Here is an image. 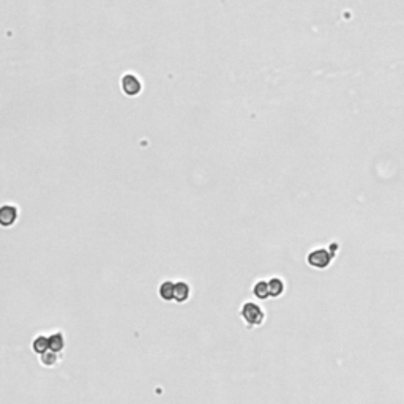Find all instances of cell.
I'll use <instances>...</instances> for the list:
<instances>
[{"label": "cell", "instance_id": "6da1fadb", "mask_svg": "<svg viewBox=\"0 0 404 404\" xmlns=\"http://www.w3.org/2000/svg\"><path fill=\"white\" fill-rule=\"evenodd\" d=\"M242 318H243L250 325H259L264 321V313L256 303L248 302L242 308Z\"/></svg>", "mask_w": 404, "mask_h": 404}, {"label": "cell", "instance_id": "7a4b0ae2", "mask_svg": "<svg viewBox=\"0 0 404 404\" xmlns=\"http://www.w3.org/2000/svg\"><path fill=\"white\" fill-rule=\"evenodd\" d=\"M18 208L15 205H2L0 207V226L10 227L16 223L18 220Z\"/></svg>", "mask_w": 404, "mask_h": 404}, {"label": "cell", "instance_id": "3957f363", "mask_svg": "<svg viewBox=\"0 0 404 404\" xmlns=\"http://www.w3.org/2000/svg\"><path fill=\"white\" fill-rule=\"evenodd\" d=\"M330 259H332V256H330V253L327 250H316L313 253H309V256H308L309 265L318 267V268H325L330 264Z\"/></svg>", "mask_w": 404, "mask_h": 404}, {"label": "cell", "instance_id": "277c9868", "mask_svg": "<svg viewBox=\"0 0 404 404\" xmlns=\"http://www.w3.org/2000/svg\"><path fill=\"white\" fill-rule=\"evenodd\" d=\"M122 89L123 92L126 93V95H130V97H136L138 93L141 92V82H139V79L136 76H133V75H125L122 78Z\"/></svg>", "mask_w": 404, "mask_h": 404}, {"label": "cell", "instance_id": "5b68a950", "mask_svg": "<svg viewBox=\"0 0 404 404\" xmlns=\"http://www.w3.org/2000/svg\"><path fill=\"white\" fill-rule=\"evenodd\" d=\"M190 297V286L183 281L174 283V300L179 303H183Z\"/></svg>", "mask_w": 404, "mask_h": 404}, {"label": "cell", "instance_id": "8992f818", "mask_svg": "<svg viewBox=\"0 0 404 404\" xmlns=\"http://www.w3.org/2000/svg\"><path fill=\"white\" fill-rule=\"evenodd\" d=\"M32 349L40 355L48 352L49 351V336H43V335L37 336L32 343Z\"/></svg>", "mask_w": 404, "mask_h": 404}, {"label": "cell", "instance_id": "52a82bcc", "mask_svg": "<svg viewBox=\"0 0 404 404\" xmlns=\"http://www.w3.org/2000/svg\"><path fill=\"white\" fill-rule=\"evenodd\" d=\"M65 347V338L62 333H52L49 336V351L59 354Z\"/></svg>", "mask_w": 404, "mask_h": 404}, {"label": "cell", "instance_id": "ba28073f", "mask_svg": "<svg viewBox=\"0 0 404 404\" xmlns=\"http://www.w3.org/2000/svg\"><path fill=\"white\" fill-rule=\"evenodd\" d=\"M158 294H160V297L163 300H166V302L174 300V283H171V281L161 283V286L158 289Z\"/></svg>", "mask_w": 404, "mask_h": 404}, {"label": "cell", "instance_id": "9c48e42d", "mask_svg": "<svg viewBox=\"0 0 404 404\" xmlns=\"http://www.w3.org/2000/svg\"><path fill=\"white\" fill-rule=\"evenodd\" d=\"M254 295L261 300H265L270 297V291H268V283L265 281H259L258 284L254 286Z\"/></svg>", "mask_w": 404, "mask_h": 404}, {"label": "cell", "instance_id": "30bf717a", "mask_svg": "<svg viewBox=\"0 0 404 404\" xmlns=\"http://www.w3.org/2000/svg\"><path fill=\"white\" fill-rule=\"evenodd\" d=\"M268 291H270L272 297H278V295H281L283 291H284V284H283L281 280L272 278L270 281H268Z\"/></svg>", "mask_w": 404, "mask_h": 404}, {"label": "cell", "instance_id": "8fae6325", "mask_svg": "<svg viewBox=\"0 0 404 404\" xmlns=\"http://www.w3.org/2000/svg\"><path fill=\"white\" fill-rule=\"evenodd\" d=\"M40 360H41L44 366H54L57 363V354L52 351H48V352L40 355Z\"/></svg>", "mask_w": 404, "mask_h": 404}]
</instances>
